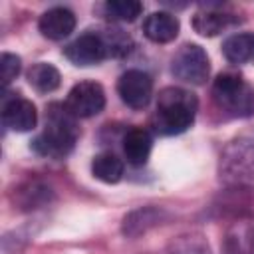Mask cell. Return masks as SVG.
I'll return each instance as SVG.
<instances>
[{
	"label": "cell",
	"mask_w": 254,
	"mask_h": 254,
	"mask_svg": "<svg viewBox=\"0 0 254 254\" xmlns=\"http://www.w3.org/2000/svg\"><path fill=\"white\" fill-rule=\"evenodd\" d=\"M77 137V117L65 107V103H52L46 113V125L32 141V149L42 157L62 159L71 153Z\"/></svg>",
	"instance_id": "1"
},
{
	"label": "cell",
	"mask_w": 254,
	"mask_h": 254,
	"mask_svg": "<svg viewBox=\"0 0 254 254\" xmlns=\"http://www.w3.org/2000/svg\"><path fill=\"white\" fill-rule=\"evenodd\" d=\"M218 177L226 189H254V127L234 135L220 153Z\"/></svg>",
	"instance_id": "2"
},
{
	"label": "cell",
	"mask_w": 254,
	"mask_h": 254,
	"mask_svg": "<svg viewBox=\"0 0 254 254\" xmlns=\"http://www.w3.org/2000/svg\"><path fill=\"white\" fill-rule=\"evenodd\" d=\"M198 99L192 91L183 87H165L157 99L153 127L159 135L185 133L194 123Z\"/></svg>",
	"instance_id": "3"
},
{
	"label": "cell",
	"mask_w": 254,
	"mask_h": 254,
	"mask_svg": "<svg viewBox=\"0 0 254 254\" xmlns=\"http://www.w3.org/2000/svg\"><path fill=\"white\" fill-rule=\"evenodd\" d=\"M212 99L218 109L232 117H248L254 113V89L238 73L226 71L216 75L212 83Z\"/></svg>",
	"instance_id": "4"
},
{
	"label": "cell",
	"mask_w": 254,
	"mask_h": 254,
	"mask_svg": "<svg viewBox=\"0 0 254 254\" xmlns=\"http://www.w3.org/2000/svg\"><path fill=\"white\" fill-rule=\"evenodd\" d=\"M171 71L185 83L202 85L210 73L208 54L198 44H183L171 60Z\"/></svg>",
	"instance_id": "5"
},
{
	"label": "cell",
	"mask_w": 254,
	"mask_h": 254,
	"mask_svg": "<svg viewBox=\"0 0 254 254\" xmlns=\"http://www.w3.org/2000/svg\"><path fill=\"white\" fill-rule=\"evenodd\" d=\"M65 107L77 119H89L103 111L105 91L97 81H79L69 89Z\"/></svg>",
	"instance_id": "6"
},
{
	"label": "cell",
	"mask_w": 254,
	"mask_h": 254,
	"mask_svg": "<svg viewBox=\"0 0 254 254\" xmlns=\"http://www.w3.org/2000/svg\"><path fill=\"white\" fill-rule=\"evenodd\" d=\"M121 101L131 109H145L153 97V79L143 69H127L117 81Z\"/></svg>",
	"instance_id": "7"
},
{
	"label": "cell",
	"mask_w": 254,
	"mask_h": 254,
	"mask_svg": "<svg viewBox=\"0 0 254 254\" xmlns=\"http://www.w3.org/2000/svg\"><path fill=\"white\" fill-rule=\"evenodd\" d=\"M64 54L75 65H97L105 58H109L101 32H85L77 36L65 46Z\"/></svg>",
	"instance_id": "8"
},
{
	"label": "cell",
	"mask_w": 254,
	"mask_h": 254,
	"mask_svg": "<svg viewBox=\"0 0 254 254\" xmlns=\"http://www.w3.org/2000/svg\"><path fill=\"white\" fill-rule=\"evenodd\" d=\"M2 123L10 131H18V133L32 131L38 123L36 105L30 99L20 97V95L4 97V101H2Z\"/></svg>",
	"instance_id": "9"
},
{
	"label": "cell",
	"mask_w": 254,
	"mask_h": 254,
	"mask_svg": "<svg viewBox=\"0 0 254 254\" xmlns=\"http://www.w3.org/2000/svg\"><path fill=\"white\" fill-rule=\"evenodd\" d=\"M169 220V212L161 206H139L131 212H127L121 220V234L125 238H139L141 234H147L151 228L161 226Z\"/></svg>",
	"instance_id": "10"
},
{
	"label": "cell",
	"mask_w": 254,
	"mask_h": 254,
	"mask_svg": "<svg viewBox=\"0 0 254 254\" xmlns=\"http://www.w3.org/2000/svg\"><path fill=\"white\" fill-rule=\"evenodd\" d=\"M236 22H238V16L222 10V6H218V4L202 6L192 16V28H194V32H198L200 36H206V38H212V36L228 30Z\"/></svg>",
	"instance_id": "11"
},
{
	"label": "cell",
	"mask_w": 254,
	"mask_h": 254,
	"mask_svg": "<svg viewBox=\"0 0 254 254\" xmlns=\"http://www.w3.org/2000/svg\"><path fill=\"white\" fill-rule=\"evenodd\" d=\"M38 30L48 40H64L75 30V14L65 6H54L40 16Z\"/></svg>",
	"instance_id": "12"
},
{
	"label": "cell",
	"mask_w": 254,
	"mask_h": 254,
	"mask_svg": "<svg viewBox=\"0 0 254 254\" xmlns=\"http://www.w3.org/2000/svg\"><path fill=\"white\" fill-rule=\"evenodd\" d=\"M179 18L171 12H153L143 22V34L155 44H169L179 36Z\"/></svg>",
	"instance_id": "13"
},
{
	"label": "cell",
	"mask_w": 254,
	"mask_h": 254,
	"mask_svg": "<svg viewBox=\"0 0 254 254\" xmlns=\"http://www.w3.org/2000/svg\"><path fill=\"white\" fill-rule=\"evenodd\" d=\"M153 151V137L143 127H133L123 137V155L133 167H141L149 161Z\"/></svg>",
	"instance_id": "14"
},
{
	"label": "cell",
	"mask_w": 254,
	"mask_h": 254,
	"mask_svg": "<svg viewBox=\"0 0 254 254\" xmlns=\"http://www.w3.org/2000/svg\"><path fill=\"white\" fill-rule=\"evenodd\" d=\"M222 254H254V220H236L224 236Z\"/></svg>",
	"instance_id": "15"
},
{
	"label": "cell",
	"mask_w": 254,
	"mask_h": 254,
	"mask_svg": "<svg viewBox=\"0 0 254 254\" xmlns=\"http://www.w3.org/2000/svg\"><path fill=\"white\" fill-rule=\"evenodd\" d=\"M52 189L42 181H26L12 192V200L20 210H36L52 200Z\"/></svg>",
	"instance_id": "16"
},
{
	"label": "cell",
	"mask_w": 254,
	"mask_h": 254,
	"mask_svg": "<svg viewBox=\"0 0 254 254\" xmlns=\"http://www.w3.org/2000/svg\"><path fill=\"white\" fill-rule=\"evenodd\" d=\"M222 54L230 64H252L254 62V32L232 34L222 44Z\"/></svg>",
	"instance_id": "17"
},
{
	"label": "cell",
	"mask_w": 254,
	"mask_h": 254,
	"mask_svg": "<svg viewBox=\"0 0 254 254\" xmlns=\"http://www.w3.org/2000/svg\"><path fill=\"white\" fill-rule=\"evenodd\" d=\"M123 171H125L123 161L111 151H103V153L95 155L91 161V175L97 181L107 183V185L119 183L123 177Z\"/></svg>",
	"instance_id": "18"
},
{
	"label": "cell",
	"mask_w": 254,
	"mask_h": 254,
	"mask_svg": "<svg viewBox=\"0 0 254 254\" xmlns=\"http://www.w3.org/2000/svg\"><path fill=\"white\" fill-rule=\"evenodd\" d=\"M28 83L38 91V93H52L60 87L62 75L58 67L46 62H38L28 69Z\"/></svg>",
	"instance_id": "19"
},
{
	"label": "cell",
	"mask_w": 254,
	"mask_h": 254,
	"mask_svg": "<svg viewBox=\"0 0 254 254\" xmlns=\"http://www.w3.org/2000/svg\"><path fill=\"white\" fill-rule=\"evenodd\" d=\"M167 254H212V252L206 238L200 232H185L169 242Z\"/></svg>",
	"instance_id": "20"
},
{
	"label": "cell",
	"mask_w": 254,
	"mask_h": 254,
	"mask_svg": "<svg viewBox=\"0 0 254 254\" xmlns=\"http://www.w3.org/2000/svg\"><path fill=\"white\" fill-rule=\"evenodd\" d=\"M141 12L143 4L139 0H109L103 4V14L115 22H133Z\"/></svg>",
	"instance_id": "21"
},
{
	"label": "cell",
	"mask_w": 254,
	"mask_h": 254,
	"mask_svg": "<svg viewBox=\"0 0 254 254\" xmlns=\"http://www.w3.org/2000/svg\"><path fill=\"white\" fill-rule=\"evenodd\" d=\"M105 48H107V56L109 58H123L133 50V40L127 32L119 30V28H111V30H103L101 32Z\"/></svg>",
	"instance_id": "22"
},
{
	"label": "cell",
	"mask_w": 254,
	"mask_h": 254,
	"mask_svg": "<svg viewBox=\"0 0 254 254\" xmlns=\"http://www.w3.org/2000/svg\"><path fill=\"white\" fill-rule=\"evenodd\" d=\"M22 69V60L16 54L4 52L0 58V75H2V85L6 87L12 79H16V75Z\"/></svg>",
	"instance_id": "23"
}]
</instances>
